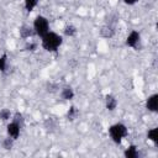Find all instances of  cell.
Listing matches in <instances>:
<instances>
[{"mask_svg": "<svg viewBox=\"0 0 158 158\" xmlns=\"http://www.w3.org/2000/svg\"><path fill=\"white\" fill-rule=\"evenodd\" d=\"M62 44H63V37L54 31H49L41 37V47L46 52L54 53L59 49Z\"/></svg>", "mask_w": 158, "mask_h": 158, "instance_id": "obj_1", "label": "cell"}, {"mask_svg": "<svg viewBox=\"0 0 158 158\" xmlns=\"http://www.w3.org/2000/svg\"><path fill=\"white\" fill-rule=\"evenodd\" d=\"M107 133H109V137L110 139L115 143V144H121L122 141L128 136V128L125 123L122 122H116V123H112L107 128Z\"/></svg>", "mask_w": 158, "mask_h": 158, "instance_id": "obj_2", "label": "cell"}, {"mask_svg": "<svg viewBox=\"0 0 158 158\" xmlns=\"http://www.w3.org/2000/svg\"><path fill=\"white\" fill-rule=\"evenodd\" d=\"M32 28L35 31V35L37 37H42L44 36L47 32L51 31V27H49V21L46 16L43 15H37L32 22Z\"/></svg>", "mask_w": 158, "mask_h": 158, "instance_id": "obj_3", "label": "cell"}, {"mask_svg": "<svg viewBox=\"0 0 158 158\" xmlns=\"http://www.w3.org/2000/svg\"><path fill=\"white\" fill-rule=\"evenodd\" d=\"M125 44L132 49H136L138 51L139 47H141V33L137 31V30H132L127 37H126V41H125Z\"/></svg>", "mask_w": 158, "mask_h": 158, "instance_id": "obj_4", "label": "cell"}, {"mask_svg": "<svg viewBox=\"0 0 158 158\" xmlns=\"http://www.w3.org/2000/svg\"><path fill=\"white\" fill-rule=\"evenodd\" d=\"M22 127H23L22 125H20L19 122L11 120V121L7 123V126H6V133H7V136H10L11 138H14V139L16 141V139L20 138Z\"/></svg>", "mask_w": 158, "mask_h": 158, "instance_id": "obj_5", "label": "cell"}, {"mask_svg": "<svg viewBox=\"0 0 158 158\" xmlns=\"http://www.w3.org/2000/svg\"><path fill=\"white\" fill-rule=\"evenodd\" d=\"M115 33H116V26L110 25V23H104V25L100 27V30H99L100 37L106 38V40L112 38V37L115 36Z\"/></svg>", "mask_w": 158, "mask_h": 158, "instance_id": "obj_6", "label": "cell"}, {"mask_svg": "<svg viewBox=\"0 0 158 158\" xmlns=\"http://www.w3.org/2000/svg\"><path fill=\"white\" fill-rule=\"evenodd\" d=\"M146 109L149 111V112H153V114H157L158 112V94L154 93L152 95H149L147 99H146Z\"/></svg>", "mask_w": 158, "mask_h": 158, "instance_id": "obj_7", "label": "cell"}, {"mask_svg": "<svg viewBox=\"0 0 158 158\" xmlns=\"http://www.w3.org/2000/svg\"><path fill=\"white\" fill-rule=\"evenodd\" d=\"M59 96L62 100L64 101H70L74 99L75 96V93H74V89L70 86V85H63L60 89H59Z\"/></svg>", "mask_w": 158, "mask_h": 158, "instance_id": "obj_8", "label": "cell"}, {"mask_svg": "<svg viewBox=\"0 0 158 158\" xmlns=\"http://www.w3.org/2000/svg\"><path fill=\"white\" fill-rule=\"evenodd\" d=\"M117 105H118V100L115 95H112V94H106L105 95V107H106V110L112 112L117 109Z\"/></svg>", "mask_w": 158, "mask_h": 158, "instance_id": "obj_9", "label": "cell"}, {"mask_svg": "<svg viewBox=\"0 0 158 158\" xmlns=\"http://www.w3.org/2000/svg\"><path fill=\"white\" fill-rule=\"evenodd\" d=\"M19 35H20V37H21L22 40H28V38L36 36V35H35V31H33V28H32V26L26 25V23L22 25V26H20V28H19Z\"/></svg>", "mask_w": 158, "mask_h": 158, "instance_id": "obj_10", "label": "cell"}, {"mask_svg": "<svg viewBox=\"0 0 158 158\" xmlns=\"http://www.w3.org/2000/svg\"><path fill=\"white\" fill-rule=\"evenodd\" d=\"M123 157L125 158H138L139 157V149L136 144H128L127 148L123 151Z\"/></svg>", "mask_w": 158, "mask_h": 158, "instance_id": "obj_11", "label": "cell"}, {"mask_svg": "<svg viewBox=\"0 0 158 158\" xmlns=\"http://www.w3.org/2000/svg\"><path fill=\"white\" fill-rule=\"evenodd\" d=\"M78 33V28L77 26H74L73 23H67L63 27V35L65 37H75Z\"/></svg>", "mask_w": 158, "mask_h": 158, "instance_id": "obj_12", "label": "cell"}, {"mask_svg": "<svg viewBox=\"0 0 158 158\" xmlns=\"http://www.w3.org/2000/svg\"><path fill=\"white\" fill-rule=\"evenodd\" d=\"M14 143H15V139L11 138L10 136H6L5 138H2L0 141V144H1V148L5 149V151H11L14 148Z\"/></svg>", "mask_w": 158, "mask_h": 158, "instance_id": "obj_13", "label": "cell"}, {"mask_svg": "<svg viewBox=\"0 0 158 158\" xmlns=\"http://www.w3.org/2000/svg\"><path fill=\"white\" fill-rule=\"evenodd\" d=\"M147 139L151 141L153 144L158 143V127H152L147 131Z\"/></svg>", "mask_w": 158, "mask_h": 158, "instance_id": "obj_14", "label": "cell"}, {"mask_svg": "<svg viewBox=\"0 0 158 158\" xmlns=\"http://www.w3.org/2000/svg\"><path fill=\"white\" fill-rule=\"evenodd\" d=\"M38 4H40V0H23V6L27 12H32Z\"/></svg>", "mask_w": 158, "mask_h": 158, "instance_id": "obj_15", "label": "cell"}, {"mask_svg": "<svg viewBox=\"0 0 158 158\" xmlns=\"http://www.w3.org/2000/svg\"><path fill=\"white\" fill-rule=\"evenodd\" d=\"M78 116H79V110L75 106H70L69 110L67 111V115H65V117H67L68 121H74Z\"/></svg>", "mask_w": 158, "mask_h": 158, "instance_id": "obj_16", "label": "cell"}, {"mask_svg": "<svg viewBox=\"0 0 158 158\" xmlns=\"http://www.w3.org/2000/svg\"><path fill=\"white\" fill-rule=\"evenodd\" d=\"M11 117H12V112H11V110H10V109L4 107V109H1V110H0V120H1V121H4V122L10 121V120H11Z\"/></svg>", "mask_w": 158, "mask_h": 158, "instance_id": "obj_17", "label": "cell"}, {"mask_svg": "<svg viewBox=\"0 0 158 158\" xmlns=\"http://www.w3.org/2000/svg\"><path fill=\"white\" fill-rule=\"evenodd\" d=\"M7 60H9L7 53H2L0 56V72L1 73L6 72V69H7Z\"/></svg>", "mask_w": 158, "mask_h": 158, "instance_id": "obj_18", "label": "cell"}, {"mask_svg": "<svg viewBox=\"0 0 158 158\" xmlns=\"http://www.w3.org/2000/svg\"><path fill=\"white\" fill-rule=\"evenodd\" d=\"M56 127H57V123H56V121L53 118H47L44 121V128L47 131H53Z\"/></svg>", "mask_w": 158, "mask_h": 158, "instance_id": "obj_19", "label": "cell"}, {"mask_svg": "<svg viewBox=\"0 0 158 158\" xmlns=\"http://www.w3.org/2000/svg\"><path fill=\"white\" fill-rule=\"evenodd\" d=\"M37 47H38V44H37L36 42H31V41H30V42H26L23 49H25V51H28V52H33V51L37 49Z\"/></svg>", "mask_w": 158, "mask_h": 158, "instance_id": "obj_20", "label": "cell"}, {"mask_svg": "<svg viewBox=\"0 0 158 158\" xmlns=\"http://www.w3.org/2000/svg\"><path fill=\"white\" fill-rule=\"evenodd\" d=\"M58 89H59V85L58 84H52L51 83V84L47 85V91L48 93H56Z\"/></svg>", "mask_w": 158, "mask_h": 158, "instance_id": "obj_21", "label": "cell"}, {"mask_svg": "<svg viewBox=\"0 0 158 158\" xmlns=\"http://www.w3.org/2000/svg\"><path fill=\"white\" fill-rule=\"evenodd\" d=\"M122 1H123L126 5H128V6H133V5H136L139 0H122Z\"/></svg>", "mask_w": 158, "mask_h": 158, "instance_id": "obj_22", "label": "cell"}]
</instances>
